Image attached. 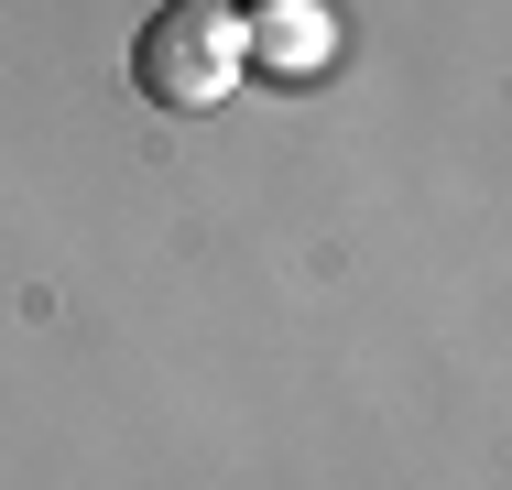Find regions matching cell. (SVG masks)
<instances>
[{"label": "cell", "mask_w": 512, "mask_h": 490, "mask_svg": "<svg viewBox=\"0 0 512 490\" xmlns=\"http://www.w3.org/2000/svg\"><path fill=\"white\" fill-rule=\"evenodd\" d=\"M240 44H251V66H273V77H316V66H327V11H316V0H273Z\"/></svg>", "instance_id": "2"}, {"label": "cell", "mask_w": 512, "mask_h": 490, "mask_svg": "<svg viewBox=\"0 0 512 490\" xmlns=\"http://www.w3.org/2000/svg\"><path fill=\"white\" fill-rule=\"evenodd\" d=\"M218 11H229V0H218Z\"/></svg>", "instance_id": "3"}, {"label": "cell", "mask_w": 512, "mask_h": 490, "mask_svg": "<svg viewBox=\"0 0 512 490\" xmlns=\"http://www.w3.org/2000/svg\"><path fill=\"white\" fill-rule=\"evenodd\" d=\"M251 77V44H240V22L218 11V0H164L142 33H131V88L153 98V109H218V98Z\"/></svg>", "instance_id": "1"}]
</instances>
